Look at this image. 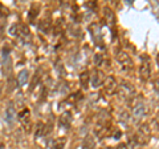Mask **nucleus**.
Segmentation results:
<instances>
[{"label": "nucleus", "mask_w": 159, "mask_h": 149, "mask_svg": "<svg viewBox=\"0 0 159 149\" xmlns=\"http://www.w3.org/2000/svg\"><path fill=\"white\" fill-rule=\"evenodd\" d=\"M28 71L27 69H23L21 72L19 73L17 76V81H19V85H24V84H27V80H28Z\"/></svg>", "instance_id": "2"}, {"label": "nucleus", "mask_w": 159, "mask_h": 149, "mask_svg": "<svg viewBox=\"0 0 159 149\" xmlns=\"http://www.w3.org/2000/svg\"><path fill=\"white\" fill-rule=\"evenodd\" d=\"M158 63H159V56H158Z\"/></svg>", "instance_id": "5"}, {"label": "nucleus", "mask_w": 159, "mask_h": 149, "mask_svg": "<svg viewBox=\"0 0 159 149\" xmlns=\"http://www.w3.org/2000/svg\"><path fill=\"white\" fill-rule=\"evenodd\" d=\"M15 118H16V112H15V108L12 105H9L6 109V121L8 124H12Z\"/></svg>", "instance_id": "1"}, {"label": "nucleus", "mask_w": 159, "mask_h": 149, "mask_svg": "<svg viewBox=\"0 0 159 149\" xmlns=\"http://www.w3.org/2000/svg\"><path fill=\"white\" fill-rule=\"evenodd\" d=\"M118 149H125V147H119Z\"/></svg>", "instance_id": "4"}, {"label": "nucleus", "mask_w": 159, "mask_h": 149, "mask_svg": "<svg viewBox=\"0 0 159 149\" xmlns=\"http://www.w3.org/2000/svg\"><path fill=\"white\" fill-rule=\"evenodd\" d=\"M141 74H142V79H143V80H147L148 76H150V71H148V65H147V64H145V65L142 67Z\"/></svg>", "instance_id": "3"}]
</instances>
